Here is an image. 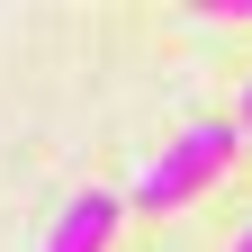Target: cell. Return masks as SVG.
I'll return each instance as SVG.
<instances>
[{
	"instance_id": "6da1fadb",
	"label": "cell",
	"mask_w": 252,
	"mask_h": 252,
	"mask_svg": "<svg viewBox=\"0 0 252 252\" xmlns=\"http://www.w3.org/2000/svg\"><path fill=\"white\" fill-rule=\"evenodd\" d=\"M225 162H234V126H225V117L180 126V135L144 162L135 207H144V216H171V207H189V198H198V189H216V180H225Z\"/></svg>"
},
{
	"instance_id": "7a4b0ae2",
	"label": "cell",
	"mask_w": 252,
	"mask_h": 252,
	"mask_svg": "<svg viewBox=\"0 0 252 252\" xmlns=\"http://www.w3.org/2000/svg\"><path fill=\"white\" fill-rule=\"evenodd\" d=\"M117 225H126V198H117V189H81V198H63V216L36 234V252H108Z\"/></svg>"
},
{
	"instance_id": "3957f363",
	"label": "cell",
	"mask_w": 252,
	"mask_h": 252,
	"mask_svg": "<svg viewBox=\"0 0 252 252\" xmlns=\"http://www.w3.org/2000/svg\"><path fill=\"white\" fill-rule=\"evenodd\" d=\"M207 18H252V0H207Z\"/></svg>"
},
{
	"instance_id": "277c9868",
	"label": "cell",
	"mask_w": 252,
	"mask_h": 252,
	"mask_svg": "<svg viewBox=\"0 0 252 252\" xmlns=\"http://www.w3.org/2000/svg\"><path fill=\"white\" fill-rule=\"evenodd\" d=\"M243 126H252V81H243V99H234V135H243Z\"/></svg>"
}]
</instances>
